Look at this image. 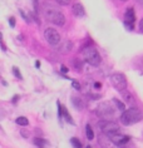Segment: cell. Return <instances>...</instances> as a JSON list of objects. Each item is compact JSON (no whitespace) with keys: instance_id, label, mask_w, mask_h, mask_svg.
I'll return each mask as SVG.
<instances>
[{"instance_id":"cell-15","label":"cell","mask_w":143,"mask_h":148,"mask_svg":"<svg viewBox=\"0 0 143 148\" xmlns=\"http://www.w3.org/2000/svg\"><path fill=\"white\" fill-rule=\"evenodd\" d=\"M70 143H72L74 147H77V148H80V147H82V143H80V140L77 139V138H72V139H70Z\"/></svg>"},{"instance_id":"cell-20","label":"cell","mask_w":143,"mask_h":148,"mask_svg":"<svg viewBox=\"0 0 143 148\" xmlns=\"http://www.w3.org/2000/svg\"><path fill=\"white\" fill-rule=\"evenodd\" d=\"M0 45H1V48H3V49H6V48H5V45H4V42H3V36H1V34H0Z\"/></svg>"},{"instance_id":"cell-7","label":"cell","mask_w":143,"mask_h":148,"mask_svg":"<svg viewBox=\"0 0 143 148\" xmlns=\"http://www.w3.org/2000/svg\"><path fill=\"white\" fill-rule=\"evenodd\" d=\"M44 38L48 43L50 44V45H58V44L60 43V35L59 33H58L54 28H48L45 29V32H44Z\"/></svg>"},{"instance_id":"cell-6","label":"cell","mask_w":143,"mask_h":148,"mask_svg":"<svg viewBox=\"0 0 143 148\" xmlns=\"http://www.w3.org/2000/svg\"><path fill=\"white\" fill-rule=\"evenodd\" d=\"M111 82H112L113 87H114L117 90H119V92L126 90V88H127V79L124 78L123 74H120V73H114V74H112Z\"/></svg>"},{"instance_id":"cell-1","label":"cell","mask_w":143,"mask_h":148,"mask_svg":"<svg viewBox=\"0 0 143 148\" xmlns=\"http://www.w3.org/2000/svg\"><path fill=\"white\" fill-rule=\"evenodd\" d=\"M143 118V114L139 109L137 108H129L127 110H123L122 116H120V122L124 125H132L137 123Z\"/></svg>"},{"instance_id":"cell-10","label":"cell","mask_w":143,"mask_h":148,"mask_svg":"<svg viewBox=\"0 0 143 148\" xmlns=\"http://www.w3.org/2000/svg\"><path fill=\"white\" fill-rule=\"evenodd\" d=\"M73 13H74L75 16H84V14H86L83 5L80 4V3H75V4L73 5Z\"/></svg>"},{"instance_id":"cell-18","label":"cell","mask_w":143,"mask_h":148,"mask_svg":"<svg viewBox=\"0 0 143 148\" xmlns=\"http://www.w3.org/2000/svg\"><path fill=\"white\" fill-rule=\"evenodd\" d=\"M57 3H59L60 5H68L70 3V0H55Z\"/></svg>"},{"instance_id":"cell-24","label":"cell","mask_w":143,"mask_h":148,"mask_svg":"<svg viewBox=\"0 0 143 148\" xmlns=\"http://www.w3.org/2000/svg\"><path fill=\"white\" fill-rule=\"evenodd\" d=\"M120 1H127V0H120Z\"/></svg>"},{"instance_id":"cell-13","label":"cell","mask_w":143,"mask_h":148,"mask_svg":"<svg viewBox=\"0 0 143 148\" xmlns=\"http://www.w3.org/2000/svg\"><path fill=\"white\" fill-rule=\"evenodd\" d=\"M86 132H87V138L92 140L94 138V133H93V129H92V127L89 124H87V127H86Z\"/></svg>"},{"instance_id":"cell-16","label":"cell","mask_w":143,"mask_h":148,"mask_svg":"<svg viewBox=\"0 0 143 148\" xmlns=\"http://www.w3.org/2000/svg\"><path fill=\"white\" fill-rule=\"evenodd\" d=\"M113 102H114L116 104H117V108H118V109H120V110H124V104H123L122 102H119L118 99H114V101H113Z\"/></svg>"},{"instance_id":"cell-9","label":"cell","mask_w":143,"mask_h":148,"mask_svg":"<svg viewBox=\"0 0 143 148\" xmlns=\"http://www.w3.org/2000/svg\"><path fill=\"white\" fill-rule=\"evenodd\" d=\"M108 137L111 138V140L116 144V146H124V144L129 140V137H127L124 134H120V133H118V132L113 133V134L108 136Z\"/></svg>"},{"instance_id":"cell-11","label":"cell","mask_w":143,"mask_h":148,"mask_svg":"<svg viewBox=\"0 0 143 148\" xmlns=\"http://www.w3.org/2000/svg\"><path fill=\"white\" fill-rule=\"evenodd\" d=\"M33 142H34V146H36V147H45V146H48V144H49V142H48L47 139L38 138V137H36V138H34V140H33Z\"/></svg>"},{"instance_id":"cell-23","label":"cell","mask_w":143,"mask_h":148,"mask_svg":"<svg viewBox=\"0 0 143 148\" xmlns=\"http://www.w3.org/2000/svg\"><path fill=\"white\" fill-rule=\"evenodd\" d=\"M35 66H36V68H39V66H40V62H36L35 63Z\"/></svg>"},{"instance_id":"cell-3","label":"cell","mask_w":143,"mask_h":148,"mask_svg":"<svg viewBox=\"0 0 143 148\" xmlns=\"http://www.w3.org/2000/svg\"><path fill=\"white\" fill-rule=\"evenodd\" d=\"M44 13H45V18L50 21V23H53L55 25H59V27L64 25V23H65L64 14L62 12H59L58 9L49 6V8H45V12Z\"/></svg>"},{"instance_id":"cell-2","label":"cell","mask_w":143,"mask_h":148,"mask_svg":"<svg viewBox=\"0 0 143 148\" xmlns=\"http://www.w3.org/2000/svg\"><path fill=\"white\" fill-rule=\"evenodd\" d=\"M82 54H83L84 60H86L88 64H90L93 66H97V65L101 64L102 58H101L99 53H98V50L95 49L94 47H87L86 49L83 50Z\"/></svg>"},{"instance_id":"cell-21","label":"cell","mask_w":143,"mask_h":148,"mask_svg":"<svg viewBox=\"0 0 143 148\" xmlns=\"http://www.w3.org/2000/svg\"><path fill=\"white\" fill-rule=\"evenodd\" d=\"M73 87H74L75 89H79V88H80V86H78V83H77V82H73Z\"/></svg>"},{"instance_id":"cell-5","label":"cell","mask_w":143,"mask_h":148,"mask_svg":"<svg viewBox=\"0 0 143 148\" xmlns=\"http://www.w3.org/2000/svg\"><path fill=\"white\" fill-rule=\"evenodd\" d=\"M95 113H97L98 117L103 118V119H111V118L114 117L116 110L112 108V106L109 103H102V104L98 106Z\"/></svg>"},{"instance_id":"cell-12","label":"cell","mask_w":143,"mask_h":148,"mask_svg":"<svg viewBox=\"0 0 143 148\" xmlns=\"http://www.w3.org/2000/svg\"><path fill=\"white\" fill-rule=\"evenodd\" d=\"M15 122H16V124L23 125V127H25V125H28V124H29L28 118H25V117H18Z\"/></svg>"},{"instance_id":"cell-4","label":"cell","mask_w":143,"mask_h":148,"mask_svg":"<svg viewBox=\"0 0 143 148\" xmlns=\"http://www.w3.org/2000/svg\"><path fill=\"white\" fill-rule=\"evenodd\" d=\"M98 128H99L101 131L103 132L104 134H107V136H111V134H113V133H116V132H119L118 124L114 123V122H112V121H109V119L101 121L99 123H98Z\"/></svg>"},{"instance_id":"cell-17","label":"cell","mask_w":143,"mask_h":148,"mask_svg":"<svg viewBox=\"0 0 143 148\" xmlns=\"http://www.w3.org/2000/svg\"><path fill=\"white\" fill-rule=\"evenodd\" d=\"M13 73H14V75L16 77V78H19V79H21V74H20V70L16 68V66H14L13 68Z\"/></svg>"},{"instance_id":"cell-14","label":"cell","mask_w":143,"mask_h":148,"mask_svg":"<svg viewBox=\"0 0 143 148\" xmlns=\"http://www.w3.org/2000/svg\"><path fill=\"white\" fill-rule=\"evenodd\" d=\"M72 101H73V103H74V107H75V108H78V109H82L83 108V103H82V101H80V99H78V98H73L72 99Z\"/></svg>"},{"instance_id":"cell-19","label":"cell","mask_w":143,"mask_h":148,"mask_svg":"<svg viewBox=\"0 0 143 148\" xmlns=\"http://www.w3.org/2000/svg\"><path fill=\"white\" fill-rule=\"evenodd\" d=\"M10 25H12V28H14V27H15V19H14V18L12 16V18H10Z\"/></svg>"},{"instance_id":"cell-8","label":"cell","mask_w":143,"mask_h":148,"mask_svg":"<svg viewBox=\"0 0 143 148\" xmlns=\"http://www.w3.org/2000/svg\"><path fill=\"white\" fill-rule=\"evenodd\" d=\"M134 20H135V15H134V10L133 8H129L124 14V25L127 27V29H133L134 27Z\"/></svg>"},{"instance_id":"cell-22","label":"cell","mask_w":143,"mask_h":148,"mask_svg":"<svg viewBox=\"0 0 143 148\" xmlns=\"http://www.w3.org/2000/svg\"><path fill=\"white\" fill-rule=\"evenodd\" d=\"M139 29H141V32H143V19L141 20V23H139Z\"/></svg>"}]
</instances>
